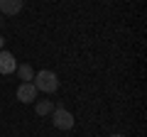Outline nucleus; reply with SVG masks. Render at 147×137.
Instances as JSON below:
<instances>
[{"instance_id":"obj_9","label":"nucleus","mask_w":147,"mask_h":137,"mask_svg":"<svg viewBox=\"0 0 147 137\" xmlns=\"http://www.w3.org/2000/svg\"><path fill=\"white\" fill-rule=\"evenodd\" d=\"M110 137H123V135H110Z\"/></svg>"},{"instance_id":"obj_5","label":"nucleus","mask_w":147,"mask_h":137,"mask_svg":"<svg viewBox=\"0 0 147 137\" xmlns=\"http://www.w3.org/2000/svg\"><path fill=\"white\" fill-rule=\"evenodd\" d=\"M25 7V0H0V12L3 15H17Z\"/></svg>"},{"instance_id":"obj_6","label":"nucleus","mask_w":147,"mask_h":137,"mask_svg":"<svg viewBox=\"0 0 147 137\" xmlns=\"http://www.w3.org/2000/svg\"><path fill=\"white\" fill-rule=\"evenodd\" d=\"M15 71H17V76L22 79V83H32V79H34V68H32L30 64H20Z\"/></svg>"},{"instance_id":"obj_3","label":"nucleus","mask_w":147,"mask_h":137,"mask_svg":"<svg viewBox=\"0 0 147 137\" xmlns=\"http://www.w3.org/2000/svg\"><path fill=\"white\" fill-rule=\"evenodd\" d=\"M15 68H17V64H15V54H10V52H0V74L3 76H10V74H15Z\"/></svg>"},{"instance_id":"obj_10","label":"nucleus","mask_w":147,"mask_h":137,"mask_svg":"<svg viewBox=\"0 0 147 137\" xmlns=\"http://www.w3.org/2000/svg\"><path fill=\"white\" fill-rule=\"evenodd\" d=\"M0 25H3V17H0Z\"/></svg>"},{"instance_id":"obj_7","label":"nucleus","mask_w":147,"mask_h":137,"mask_svg":"<svg viewBox=\"0 0 147 137\" xmlns=\"http://www.w3.org/2000/svg\"><path fill=\"white\" fill-rule=\"evenodd\" d=\"M34 110H37V115H52V110H54V103L52 100H39V103H37L34 105Z\"/></svg>"},{"instance_id":"obj_8","label":"nucleus","mask_w":147,"mask_h":137,"mask_svg":"<svg viewBox=\"0 0 147 137\" xmlns=\"http://www.w3.org/2000/svg\"><path fill=\"white\" fill-rule=\"evenodd\" d=\"M3 47H5V39H3V34H0V52H3Z\"/></svg>"},{"instance_id":"obj_1","label":"nucleus","mask_w":147,"mask_h":137,"mask_svg":"<svg viewBox=\"0 0 147 137\" xmlns=\"http://www.w3.org/2000/svg\"><path fill=\"white\" fill-rule=\"evenodd\" d=\"M32 83H34V88L39 91V93H57V88H59L57 74H54V71H47V68L37 71L34 79H32Z\"/></svg>"},{"instance_id":"obj_4","label":"nucleus","mask_w":147,"mask_h":137,"mask_svg":"<svg viewBox=\"0 0 147 137\" xmlns=\"http://www.w3.org/2000/svg\"><path fill=\"white\" fill-rule=\"evenodd\" d=\"M37 93H39V91L34 88V83H20V88H17V100H20V103H34Z\"/></svg>"},{"instance_id":"obj_2","label":"nucleus","mask_w":147,"mask_h":137,"mask_svg":"<svg viewBox=\"0 0 147 137\" xmlns=\"http://www.w3.org/2000/svg\"><path fill=\"white\" fill-rule=\"evenodd\" d=\"M52 122H54V127L57 130H71L74 127V115L66 110V108H54L52 110Z\"/></svg>"}]
</instances>
